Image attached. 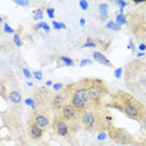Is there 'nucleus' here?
<instances>
[{"label":"nucleus","mask_w":146,"mask_h":146,"mask_svg":"<svg viewBox=\"0 0 146 146\" xmlns=\"http://www.w3.org/2000/svg\"><path fill=\"white\" fill-rule=\"evenodd\" d=\"M25 104L28 106H30V109H33V110H36V109H38V104H36V101H35L34 98L25 99Z\"/></svg>","instance_id":"nucleus-20"},{"label":"nucleus","mask_w":146,"mask_h":146,"mask_svg":"<svg viewBox=\"0 0 146 146\" xmlns=\"http://www.w3.org/2000/svg\"><path fill=\"white\" fill-rule=\"evenodd\" d=\"M52 130H54L56 136H60V137H68L72 132L70 124L62 120L61 117H59L58 115H55L54 120H52Z\"/></svg>","instance_id":"nucleus-11"},{"label":"nucleus","mask_w":146,"mask_h":146,"mask_svg":"<svg viewBox=\"0 0 146 146\" xmlns=\"http://www.w3.org/2000/svg\"><path fill=\"white\" fill-rule=\"evenodd\" d=\"M3 30H4L5 34H14V35L16 34V30H15V29H13L11 26L8 24V23H5V24H4V29H3Z\"/></svg>","instance_id":"nucleus-24"},{"label":"nucleus","mask_w":146,"mask_h":146,"mask_svg":"<svg viewBox=\"0 0 146 146\" xmlns=\"http://www.w3.org/2000/svg\"><path fill=\"white\" fill-rule=\"evenodd\" d=\"M52 86V85H54V84H52V81H50V80H49V81H46V86Z\"/></svg>","instance_id":"nucleus-41"},{"label":"nucleus","mask_w":146,"mask_h":146,"mask_svg":"<svg viewBox=\"0 0 146 146\" xmlns=\"http://www.w3.org/2000/svg\"><path fill=\"white\" fill-rule=\"evenodd\" d=\"M26 131H28L29 137H30L31 140H34V141L41 140L42 136H44V132H45L44 129H41L40 126H38L35 122H33L31 120L28 121V125H26Z\"/></svg>","instance_id":"nucleus-13"},{"label":"nucleus","mask_w":146,"mask_h":146,"mask_svg":"<svg viewBox=\"0 0 146 146\" xmlns=\"http://www.w3.org/2000/svg\"><path fill=\"white\" fill-rule=\"evenodd\" d=\"M109 101H106L104 106L106 109H117L127 116L131 120L140 122L142 115L146 111V105L135 98L129 91L121 89H110L109 91Z\"/></svg>","instance_id":"nucleus-2"},{"label":"nucleus","mask_w":146,"mask_h":146,"mask_svg":"<svg viewBox=\"0 0 146 146\" xmlns=\"http://www.w3.org/2000/svg\"><path fill=\"white\" fill-rule=\"evenodd\" d=\"M21 71H23V74H24V76H25L26 79H28V80H30V79L34 78V76H33V72L29 70L26 66H23V68H21Z\"/></svg>","instance_id":"nucleus-23"},{"label":"nucleus","mask_w":146,"mask_h":146,"mask_svg":"<svg viewBox=\"0 0 146 146\" xmlns=\"http://www.w3.org/2000/svg\"><path fill=\"white\" fill-rule=\"evenodd\" d=\"M115 23H116L117 25H120V26L127 25V18H126V14H117V15H116Z\"/></svg>","instance_id":"nucleus-19"},{"label":"nucleus","mask_w":146,"mask_h":146,"mask_svg":"<svg viewBox=\"0 0 146 146\" xmlns=\"http://www.w3.org/2000/svg\"><path fill=\"white\" fill-rule=\"evenodd\" d=\"M139 124L141 125V129H142V130L146 132V111L144 112V115H142V117H141V120H140V122H139Z\"/></svg>","instance_id":"nucleus-30"},{"label":"nucleus","mask_w":146,"mask_h":146,"mask_svg":"<svg viewBox=\"0 0 146 146\" xmlns=\"http://www.w3.org/2000/svg\"><path fill=\"white\" fill-rule=\"evenodd\" d=\"M135 8L126 14L127 28L137 44L146 45V0L132 1Z\"/></svg>","instance_id":"nucleus-5"},{"label":"nucleus","mask_w":146,"mask_h":146,"mask_svg":"<svg viewBox=\"0 0 146 146\" xmlns=\"http://www.w3.org/2000/svg\"><path fill=\"white\" fill-rule=\"evenodd\" d=\"M134 146H146V137H140L136 139Z\"/></svg>","instance_id":"nucleus-28"},{"label":"nucleus","mask_w":146,"mask_h":146,"mask_svg":"<svg viewBox=\"0 0 146 146\" xmlns=\"http://www.w3.org/2000/svg\"><path fill=\"white\" fill-rule=\"evenodd\" d=\"M34 28H35V29H42V30H44L45 33H49V31H50V26L46 24V23H44V21H39L38 24L34 26Z\"/></svg>","instance_id":"nucleus-21"},{"label":"nucleus","mask_w":146,"mask_h":146,"mask_svg":"<svg viewBox=\"0 0 146 146\" xmlns=\"http://www.w3.org/2000/svg\"><path fill=\"white\" fill-rule=\"evenodd\" d=\"M122 78L127 91L146 105V55L129 61L124 68Z\"/></svg>","instance_id":"nucleus-1"},{"label":"nucleus","mask_w":146,"mask_h":146,"mask_svg":"<svg viewBox=\"0 0 146 146\" xmlns=\"http://www.w3.org/2000/svg\"><path fill=\"white\" fill-rule=\"evenodd\" d=\"M79 6H80L82 10H88L89 9V1H86V0H80V1H79Z\"/></svg>","instance_id":"nucleus-31"},{"label":"nucleus","mask_w":146,"mask_h":146,"mask_svg":"<svg viewBox=\"0 0 146 146\" xmlns=\"http://www.w3.org/2000/svg\"><path fill=\"white\" fill-rule=\"evenodd\" d=\"M19 84L15 75L11 70L8 72H1V81H0V95L3 99L9 100L14 105H20L23 101V96L19 91Z\"/></svg>","instance_id":"nucleus-7"},{"label":"nucleus","mask_w":146,"mask_h":146,"mask_svg":"<svg viewBox=\"0 0 146 146\" xmlns=\"http://www.w3.org/2000/svg\"><path fill=\"white\" fill-rule=\"evenodd\" d=\"M116 5L120 6V9H124L126 6H129V3L127 1H124V0H119V1H115Z\"/></svg>","instance_id":"nucleus-34"},{"label":"nucleus","mask_w":146,"mask_h":146,"mask_svg":"<svg viewBox=\"0 0 146 146\" xmlns=\"http://www.w3.org/2000/svg\"><path fill=\"white\" fill-rule=\"evenodd\" d=\"M64 90L68 94L69 102L80 114L91 105L90 95H89V78H84L79 81L66 85Z\"/></svg>","instance_id":"nucleus-6"},{"label":"nucleus","mask_w":146,"mask_h":146,"mask_svg":"<svg viewBox=\"0 0 146 146\" xmlns=\"http://www.w3.org/2000/svg\"><path fill=\"white\" fill-rule=\"evenodd\" d=\"M92 58H94V60L96 62H99V64L104 65V66H108V68H114V64L109 60L106 56L102 54L101 51H94L92 52Z\"/></svg>","instance_id":"nucleus-15"},{"label":"nucleus","mask_w":146,"mask_h":146,"mask_svg":"<svg viewBox=\"0 0 146 146\" xmlns=\"http://www.w3.org/2000/svg\"><path fill=\"white\" fill-rule=\"evenodd\" d=\"M108 146H120V145H117V144H112V145H108Z\"/></svg>","instance_id":"nucleus-43"},{"label":"nucleus","mask_w":146,"mask_h":146,"mask_svg":"<svg viewBox=\"0 0 146 146\" xmlns=\"http://www.w3.org/2000/svg\"><path fill=\"white\" fill-rule=\"evenodd\" d=\"M146 54L145 52H137V54H136V58H144Z\"/></svg>","instance_id":"nucleus-39"},{"label":"nucleus","mask_w":146,"mask_h":146,"mask_svg":"<svg viewBox=\"0 0 146 146\" xmlns=\"http://www.w3.org/2000/svg\"><path fill=\"white\" fill-rule=\"evenodd\" d=\"M106 26H108L109 29H111V30H115V31H117V30H120L121 29V26L117 25L115 21H109L108 24H106Z\"/></svg>","instance_id":"nucleus-25"},{"label":"nucleus","mask_w":146,"mask_h":146,"mask_svg":"<svg viewBox=\"0 0 146 146\" xmlns=\"http://www.w3.org/2000/svg\"><path fill=\"white\" fill-rule=\"evenodd\" d=\"M80 124L88 132H106L109 126L114 124V120L105 106L90 105L80 114Z\"/></svg>","instance_id":"nucleus-4"},{"label":"nucleus","mask_w":146,"mask_h":146,"mask_svg":"<svg viewBox=\"0 0 146 146\" xmlns=\"http://www.w3.org/2000/svg\"><path fill=\"white\" fill-rule=\"evenodd\" d=\"M82 48H89V49L101 48V50H108L109 44H105V42H102L101 40H98L95 38H88L84 44H82Z\"/></svg>","instance_id":"nucleus-14"},{"label":"nucleus","mask_w":146,"mask_h":146,"mask_svg":"<svg viewBox=\"0 0 146 146\" xmlns=\"http://www.w3.org/2000/svg\"><path fill=\"white\" fill-rule=\"evenodd\" d=\"M127 48L130 49V50L132 51V54H134V52L136 51V46H135V44H134V41H132V39H130V40H129V44H127Z\"/></svg>","instance_id":"nucleus-35"},{"label":"nucleus","mask_w":146,"mask_h":146,"mask_svg":"<svg viewBox=\"0 0 146 146\" xmlns=\"http://www.w3.org/2000/svg\"><path fill=\"white\" fill-rule=\"evenodd\" d=\"M64 88H65V85L64 84H61V82H56V84L52 85V89L56 91V92H59V91H61V90H64Z\"/></svg>","instance_id":"nucleus-29"},{"label":"nucleus","mask_w":146,"mask_h":146,"mask_svg":"<svg viewBox=\"0 0 146 146\" xmlns=\"http://www.w3.org/2000/svg\"><path fill=\"white\" fill-rule=\"evenodd\" d=\"M99 9V16H100V20L105 21L109 19V4L108 3H100L98 6Z\"/></svg>","instance_id":"nucleus-16"},{"label":"nucleus","mask_w":146,"mask_h":146,"mask_svg":"<svg viewBox=\"0 0 146 146\" xmlns=\"http://www.w3.org/2000/svg\"><path fill=\"white\" fill-rule=\"evenodd\" d=\"M58 65L59 66H74L75 65V61H74V59L69 58V56L60 55L58 58Z\"/></svg>","instance_id":"nucleus-17"},{"label":"nucleus","mask_w":146,"mask_h":146,"mask_svg":"<svg viewBox=\"0 0 146 146\" xmlns=\"http://www.w3.org/2000/svg\"><path fill=\"white\" fill-rule=\"evenodd\" d=\"M114 76H115L116 79H120L121 76H124V68L115 69V71H114Z\"/></svg>","instance_id":"nucleus-26"},{"label":"nucleus","mask_w":146,"mask_h":146,"mask_svg":"<svg viewBox=\"0 0 146 146\" xmlns=\"http://www.w3.org/2000/svg\"><path fill=\"white\" fill-rule=\"evenodd\" d=\"M42 15H44V10H42V8H38L34 13V20L39 21L42 19Z\"/></svg>","instance_id":"nucleus-22"},{"label":"nucleus","mask_w":146,"mask_h":146,"mask_svg":"<svg viewBox=\"0 0 146 146\" xmlns=\"http://www.w3.org/2000/svg\"><path fill=\"white\" fill-rule=\"evenodd\" d=\"M80 25H81V26H84V25H85V19H84V18H81V19H80Z\"/></svg>","instance_id":"nucleus-40"},{"label":"nucleus","mask_w":146,"mask_h":146,"mask_svg":"<svg viewBox=\"0 0 146 146\" xmlns=\"http://www.w3.org/2000/svg\"><path fill=\"white\" fill-rule=\"evenodd\" d=\"M108 136L111 139L115 144L117 145H130L134 146L136 139L132 136L130 132H129L124 127H116V126L112 124L109 126L108 129Z\"/></svg>","instance_id":"nucleus-9"},{"label":"nucleus","mask_w":146,"mask_h":146,"mask_svg":"<svg viewBox=\"0 0 146 146\" xmlns=\"http://www.w3.org/2000/svg\"><path fill=\"white\" fill-rule=\"evenodd\" d=\"M33 76L36 80H42V72L41 71H33Z\"/></svg>","instance_id":"nucleus-37"},{"label":"nucleus","mask_w":146,"mask_h":146,"mask_svg":"<svg viewBox=\"0 0 146 146\" xmlns=\"http://www.w3.org/2000/svg\"><path fill=\"white\" fill-rule=\"evenodd\" d=\"M108 84L99 78H89V95H90L91 105L94 106H104V99L109 95Z\"/></svg>","instance_id":"nucleus-8"},{"label":"nucleus","mask_w":146,"mask_h":146,"mask_svg":"<svg viewBox=\"0 0 146 146\" xmlns=\"http://www.w3.org/2000/svg\"><path fill=\"white\" fill-rule=\"evenodd\" d=\"M137 49L142 52V51H145V50H146V45H145V44H139V45H137Z\"/></svg>","instance_id":"nucleus-38"},{"label":"nucleus","mask_w":146,"mask_h":146,"mask_svg":"<svg viewBox=\"0 0 146 146\" xmlns=\"http://www.w3.org/2000/svg\"><path fill=\"white\" fill-rule=\"evenodd\" d=\"M90 146H102V145H99V144H92V145H90Z\"/></svg>","instance_id":"nucleus-42"},{"label":"nucleus","mask_w":146,"mask_h":146,"mask_svg":"<svg viewBox=\"0 0 146 146\" xmlns=\"http://www.w3.org/2000/svg\"><path fill=\"white\" fill-rule=\"evenodd\" d=\"M14 4L20 5V6H29L30 5V1H23V0H15Z\"/></svg>","instance_id":"nucleus-36"},{"label":"nucleus","mask_w":146,"mask_h":146,"mask_svg":"<svg viewBox=\"0 0 146 146\" xmlns=\"http://www.w3.org/2000/svg\"><path fill=\"white\" fill-rule=\"evenodd\" d=\"M91 64H92L91 59H82V60L79 62V65H80L81 68H82V66H86V65H91Z\"/></svg>","instance_id":"nucleus-33"},{"label":"nucleus","mask_w":146,"mask_h":146,"mask_svg":"<svg viewBox=\"0 0 146 146\" xmlns=\"http://www.w3.org/2000/svg\"><path fill=\"white\" fill-rule=\"evenodd\" d=\"M69 102V98H68V94L65 92V90H61L59 92L52 96L51 99V105H50V109L54 111H60L62 108Z\"/></svg>","instance_id":"nucleus-12"},{"label":"nucleus","mask_w":146,"mask_h":146,"mask_svg":"<svg viewBox=\"0 0 146 146\" xmlns=\"http://www.w3.org/2000/svg\"><path fill=\"white\" fill-rule=\"evenodd\" d=\"M13 42H14V45L16 46V48H21L23 46V38H21V28L19 31H16V34L14 35V39H13Z\"/></svg>","instance_id":"nucleus-18"},{"label":"nucleus","mask_w":146,"mask_h":146,"mask_svg":"<svg viewBox=\"0 0 146 146\" xmlns=\"http://www.w3.org/2000/svg\"><path fill=\"white\" fill-rule=\"evenodd\" d=\"M1 146H30L18 114L1 111Z\"/></svg>","instance_id":"nucleus-3"},{"label":"nucleus","mask_w":146,"mask_h":146,"mask_svg":"<svg viewBox=\"0 0 146 146\" xmlns=\"http://www.w3.org/2000/svg\"><path fill=\"white\" fill-rule=\"evenodd\" d=\"M29 120H31L33 122H35L38 126H40L41 129H49L50 126H52L51 124V117L49 116V114L46 112L44 109H36V110L33 111V114L30 115Z\"/></svg>","instance_id":"nucleus-10"},{"label":"nucleus","mask_w":146,"mask_h":146,"mask_svg":"<svg viewBox=\"0 0 146 146\" xmlns=\"http://www.w3.org/2000/svg\"><path fill=\"white\" fill-rule=\"evenodd\" d=\"M52 28L59 30V29H66V25L64 23H58V21H52Z\"/></svg>","instance_id":"nucleus-27"},{"label":"nucleus","mask_w":146,"mask_h":146,"mask_svg":"<svg viewBox=\"0 0 146 146\" xmlns=\"http://www.w3.org/2000/svg\"><path fill=\"white\" fill-rule=\"evenodd\" d=\"M46 14L50 19H54L55 18V9L54 8H48L46 9Z\"/></svg>","instance_id":"nucleus-32"}]
</instances>
